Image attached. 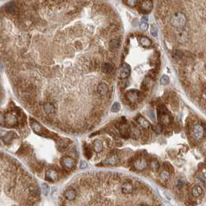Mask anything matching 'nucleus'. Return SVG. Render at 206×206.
Masks as SVG:
<instances>
[{"label":"nucleus","mask_w":206,"mask_h":206,"mask_svg":"<svg viewBox=\"0 0 206 206\" xmlns=\"http://www.w3.org/2000/svg\"><path fill=\"white\" fill-rule=\"evenodd\" d=\"M110 15L88 0H12L0 7V57L16 63L85 60L96 25Z\"/></svg>","instance_id":"f257e3e1"},{"label":"nucleus","mask_w":206,"mask_h":206,"mask_svg":"<svg viewBox=\"0 0 206 206\" xmlns=\"http://www.w3.org/2000/svg\"><path fill=\"white\" fill-rule=\"evenodd\" d=\"M171 25L176 28H182L186 25L187 18L184 13H175L173 14L170 19Z\"/></svg>","instance_id":"f03ea898"},{"label":"nucleus","mask_w":206,"mask_h":206,"mask_svg":"<svg viewBox=\"0 0 206 206\" xmlns=\"http://www.w3.org/2000/svg\"><path fill=\"white\" fill-rule=\"evenodd\" d=\"M192 132L195 139L197 140H201L205 136V129L200 124H196L192 127Z\"/></svg>","instance_id":"7ed1b4c3"},{"label":"nucleus","mask_w":206,"mask_h":206,"mask_svg":"<svg viewBox=\"0 0 206 206\" xmlns=\"http://www.w3.org/2000/svg\"><path fill=\"white\" fill-rule=\"evenodd\" d=\"M139 91L137 90L133 89V90H129L127 91L126 94V97L129 102H131V103H135L139 100Z\"/></svg>","instance_id":"20e7f679"},{"label":"nucleus","mask_w":206,"mask_h":206,"mask_svg":"<svg viewBox=\"0 0 206 206\" xmlns=\"http://www.w3.org/2000/svg\"><path fill=\"white\" fill-rule=\"evenodd\" d=\"M153 9V3L151 0H143L139 6V10L143 13H148Z\"/></svg>","instance_id":"39448f33"},{"label":"nucleus","mask_w":206,"mask_h":206,"mask_svg":"<svg viewBox=\"0 0 206 206\" xmlns=\"http://www.w3.org/2000/svg\"><path fill=\"white\" fill-rule=\"evenodd\" d=\"M43 109L44 113L48 115H54L56 113V107L55 105L51 102H45L43 103Z\"/></svg>","instance_id":"423d86ee"},{"label":"nucleus","mask_w":206,"mask_h":206,"mask_svg":"<svg viewBox=\"0 0 206 206\" xmlns=\"http://www.w3.org/2000/svg\"><path fill=\"white\" fill-rule=\"evenodd\" d=\"M147 166V161H146L143 157L137 158L133 163L134 168L137 170V171H143V170L146 169Z\"/></svg>","instance_id":"0eeeda50"},{"label":"nucleus","mask_w":206,"mask_h":206,"mask_svg":"<svg viewBox=\"0 0 206 206\" xmlns=\"http://www.w3.org/2000/svg\"><path fill=\"white\" fill-rule=\"evenodd\" d=\"M119 129L121 136L124 138H128L130 136L131 131L129 129V127L128 126H126L125 123H119Z\"/></svg>","instance_id":"6e6552de"},{"label":"nucleus","mask_w":206,"mask_h":206,"mask_svg":"<svg viewBox=\"0 0 206 206\" xmlns=\"http://www.w3.org/2000/svg\"><path fill=\"white\" fill-rule=\"evenodd\" d=\"M131 72V69L130 67L128 64H123L121 67V71H120V78L122 79H126V78H128L129 75Z\"/></svg>","instance_id":"1a4fd4ad"},{"label":"nucleus","mask_w":206,"mask_h":206,"mask_svg":"<svg viewBox=\"0 0 206 206\" xmlns=\"http://www.w3.org/2000/svg\"><path fill=\"white\" fill-rule=\"evenodd\" d=\"M61 163L64 168L67 169V170H71L73 168V167H74L75 161H74L72 158L68 157H64L61 159Z\"/></svg>","instance_id":"9d476101"},{"label":"nucleus","mask_w":206,"mask_h":206,"mask_svg":"<svg viewBox=\"0 0 206 206\" xmlns=\"http://www.w3.org/2000/svg\"><path fill=\"white\" fill-rule=\"evenodd\" d=\"M58 173L55 170H48L46 172V179L51 182H54L58 179Z\"/></svg>","instance_id":"9b49d317"},{"label":"nucleus","mask_w":206,"mask_h":206,"mask_svg":"<svg viewBox=\"0 0 206 206\" xmlns=\"http://www.w3.org/2000/svg\"><path fill=\"white\" fill-rule=\"evenodd\" d=\"M17 123V119L16 116L12 114H6L5 115V125L8 126V127L13 126Z\"/></svg>","instance_id":"f8f14e48"},{"label":"nucleus","mask_w":206,"mask_h":206,"mask_svg":"<svg viewBox=\"0 0 206 206\" xmlns=\"http://www.w3.org/2000/svg\"><path fill=\"white\" fill-rule=\"evenodd\" d=\"M121 189H122L123 194L129 195V194H131L133 191V185L131 182L126 181L123 184Z\"/></svg>","instance_id":"ddd939ff"},{"label":"nucleus","mask_w":206,"mask_h":206,"mask_svg":"<svg viewBox=\"0 0 206 206\" xmlns=\"http://www.w3.org/2000/svg\"><path fill=\"white\" fill-rule=\"evenodd\" d=\"M97 92L99 95H105L109 92V86L105 83H100L97 87Z\"/></svg>","instance_id":"4468645a"},{"label":"nucleus","mask_w":206,"mask_h":206,"mask_svg":"<svg viewBox=\"0 0 206 206\" xmlns=\"http://www.w3.org/2000/svg\"><path fill=\"white\" fill-rule=\"evenodd\" d=\"M120 46V40L118 38H113L109 42V49L111 51H113L119 48Z\"/></svg>","instance_id":"2eb2a0df"},{"label":"nucleus","mask_w":206,"mask_h":206,"mask_svg":"<svg viewBox=\"0 0 206 206\" xmlns=\"http://www.w3.org/2000/svg\"><path fill=\"white\" fill-rule=\"evenodd\" d=\"M101 70L104 74L109 75L113 71V65L109 62H105L101 65Z\"/></svg>","instance_id":"dca6fc26"},{"label":"nucleus","mask_w":206,"mask_h":206,"mask_svg":"<svg viewBox=\"0 0 206 206\" xmlns=\"http://www.w3.org/2000/svg\"><path fill=\"white\" fill-rule=\"evenodd\" d=\"M64 196L68 201H73L77 197V192L75 189H67L64 192Z\"/></svg>","instance_id":"f3484780"},{"label":"nucleus","mask_w":206,"mask_h":206,"mask_svg":"<svg viewBox=\"0 0 206 206\" xmlns=\"http://www.w3.org/2000/svg\"><path fill=\"white\" fill-rule=\"evenodd\" d=\"M93 149L96 153H100L103 150V143L100 139H95L93 142Z\"/></svg>","instance_id":"a211bd4d"},{"label":"nucleus","mask_w":206,"mask_h":206,"mask_svg":"<svg viewBox=\"0 0 206 206\" xmlns=\"http://www.w3.org/2000/svg\"><path fill=\"white\" fill-rule=\"evenodd\" d=\"M137 122H138V123H139L140 126H142L143 128L148 129L150 127V123H149L146 119L142 117V116L138 117V119H137Z\"/></svg>","instance_id":"6ab92c4d"},{"label":"nucleus","mask_w":206,"mask_h":206,"mask_svg":"<svg viewBox=\"0 0 206 206\" xmlns=\"http://www.w3.org/2000/svg\"><path fill=\"white\" fill-rule=\"evenodd\" d=\"M192 195L194 197H195V198H198L199 196H201L202 195V193H203V190H202V188H201L200 186H195V187H194L192 188Z\"/></svg>","instance_id":"aec40b11"},{"label":"nucleus","mask_w":206,"mask_h":206,"mask_svg":"<svg viewBox=\"0 0 206 206\" xmlns=\"http://www.w3.org/2000/svg\"><path fill=\"white\" fill-rule=\"evenodd\" d=\"M139 43L144 47H149L151 45L150 40L148 37H143L140 38L139 39Z\"/></svg>","instance_id":"412c9836"},{"label":"nucleus","mask_w":206,"mask_h":206,"mask_svg":"<svg viewBox=\"0 0 206 206\" xmlns=\"http://www.w3.org/2000/svg\"><path fill=\"white\" fill-rule=\"evenodd\" d=\"M131 133L133 134V137L134 138H137V137H139L140 136V133H141V130L139 129L137 126L136 125H133V126H132V129H131Z\"/></svg>","instance_id":"4be33fe9"},{"label":"nucleus","mask_w":206,"mask_h":206,"mask_svg":"<svg viewBox=\"0 0 206 206\" xmlns=\"http://www.w3.org/2000/svg\"><path fill=\"white\" fill-rule=\"evenodd\" d=\"M166 114H169L167 109L163 105H159L157 108V115H166Z\"/></svg>","instance_id":"5701e85b"},{"label":"nucleus","mask_w":206,"mask_h":206,"mask_svg":"<svg viewBox=\"0 0 206 206\" xmlns=\"http://www.w3.org/2000/svg\"><path fill=\"white\" fill-rule=\"evenodd\" d=\"M150 169L153 171H157L159 167H160V163H158L157 161L156 160H153V161H150Z\"/></svg>","instance_id":"b1692460"},{"label":"nucleus","mask_w":206,"mask_h":206,"mask_svg":"<svg viewBox=\"0 0 206 206\" xmlns=\"http://www.w3.org/2000/svg\"><path fill=\"white\" fill-rule=\"evenodd\" d=\"M172 56H173V57H174V59H176V60H181V59L183 57V56H184V54H183L182 51L176 50V51H174V52H173Z\"/></svg>","instance_id":"393cba45"},{"label":"nucleus","mask_w":206,"mask_h":206,"mask_svg":"<svg viewBox=\"0 0 206 206\" xmlns=\"http://www.w3.org/2000/svg\"><path fill=\"white\" fill-rule=\"evenodd\" d=\"M169 177H170L169 172L167 171H163L160 174V180H161L162 182L167 181L169 179Z\"/></svg>","instance_id":"a878e982"},{"label":"nucleus","mask_w":206,"mask_h":206,"mask_svg":"<svg viewBox=\"0 0 206 206\" xmlns=\"http://www.w3.org/2000/svg\"><path fill=\"white\" fill-rule=\"evenodd\" d=\"M163 167H164V169L166 170L167 171H168L169 173H174V167L172 166L171 163L169 162H165L164 164H163Z\"/></svg>","instance_id":"bb28decb"},{"label":"nucleus","mask_w":206,"mask_h":206,"mask_svg":"<svg viewBox=\"0 0 206 206\" xmlns=\"http://www.w3.org/2000/svg\"><path fill=\"white\" fill-rule=\"evenodd\" d=\"M157 33H158V28L156 27L155 25H152L150 27V33L152 35L153 37H157Z\"/></svg>","instance_id":"cd10ccee"},{"label":"nucleus","mask_w":206,"mask_h":206,"mask_svg":"<svg viewBox=\"0 0 206 206\" xmlns=\"http://www.w3.org/2000/svg\"><path fill=\"white\" fill-rule=\"evenodd\" d=\"M152 129L153 131H154L155 133H161L162 130H163V127H162V125L159 124V125H155V126H152Z\"/></svg>","instance_id":"c85d7f7f"},{"label":"nucleus","mask_w":206,"mask_h":206,"mask_svg":"<svg viewBox=\"0 0 206 206\" xmlns=\"http://www.w3.org/2000/svg\"><path fill=\"white\" fill-rule=\"evenodd\" d=\"M120 110V104L119 102H115L113 105L112 106V109L111 111L113 113H118L119 111Z\"/></svg>","instance_id":"c756f323"},{"label":"nucleus","mask_w":206,"mask_h":206,"mask_svg":"<svg viewBox=\"0 0 206 206\" xmlns=\"http://www.w3.org/2000/svg\"><path fill=\"white\" fill-rule=\"evenodd\" d=\"M161 83L162 84V85H167V84L169 83V78L167 75H164L161 77Z\"/></svg>","instance_id":"7c9ffc66"},{"label":"nucleus","mask_w":206,"mask_h":206,"mask_svg":"<svg viewBox=\"0 0 206 206\" xmlns=\"http://www.w3.org/2000/svg\"><path fill=\"white\" fill-rule=\"evenodd\" d=\"M107 162L109 163V164H115V163H116L118 162V157L115 155L113 156V157H111L108 159Z\"/></svg>","instance_id":"2f4dec72"},{"label":"nucleus","mask_w":206,"mask_h":206,"mask_svg":"<svg viewBox=\"0 0 206 206\" xmlns=\"http://www.w3.org/2000/svg\"><path fill=\"white\" fill-rule=\"evenodd\" d=\"M85 156L88 159H90L92 156V153H91V150L89 149V147L88 146H85Z\"/></svg>","instance_id":"473e14b6"},{"label":"nucleus","mask_w":206,"mask_h":206,"mask_svg":"<svg viewBox=\"0 0 206 206\" xmlns=\"http://www.w3.org/2000/svg\"><path fill=\"white\" fill-rule=\"evenodd\" d=\"M126 3H127V5H129V6L133 7L135 5H137V0H126Z\"/></svg>","instance_id":"72a5a7b5"},{"label":"nucleus","mask_w":206,"mask_h":206,"mask_svg":"<svg viewBox=\"0 0 206 206\" xmlns=\"http://www.w3.org/2000/svg\"><path fill=\"white\" fill-rule=\"evenodd\" d=\"M139 27L142 30H147L148 29V24H147V22H142L139 25Z\"/></svg>","instance_id":"f704fd0d"},{"label":"nucleus","mask_w":206,"mask_h":206,"mask_svg":"<svg viewBox=\"0 0 206 206\" xmlns=\"http://www.w3.org/2000/svg\"><path fill=\"white\" fill-rule=\"evenodd\" d=\"M42 187H43V193H44V195H47V194L49 193L48 185H47V184H43V185H42Z\"/></svg>","instance_id":"c9c22d12"},{"label":"nucleus","mask_w":206,"mask_h":206,"mask_svg":"<svg viewBox=\"0 0 206 206\" xmlns=\"http://www.w3.org/2000/svg\"><path fill=\"white\" fill-rule=\"evenodd\" d=\"M5 125V115L0 113V126Z\"/></svg>","instance_id":"e433bc0d"},{"label":"nucleus","mask_w":206,"mask_h":206,"mask_svg":"<svg viewBox=\"0 0 206 206\" xmlns=\"http://www.w3.org/2000/svg\"><path fill=\"white\" fill-rule=\"evenodd\" d=\"M149 75H150V77L151 78H155V76L157 75V72H156V70L153 69V70H150V71H149Z\"/></svg>","instance_id":"4c0bfd02"},{"label":"nucleus","mask_w":206,"mask_h":206,"mask_svg":"<svg viewBox=\"0 0 206 206\" xmlns=\"http://www.w3.org/2000/svg\"><path fill=\"white\" fill-rule=\"evenodd\" d=\"M148 115H149V117H150L152 120H155V114H154V113L153 112L152 110H150V111L148 112Z\"/></svg>","instance_id":"58836bf2"},{"label":"nucleus","mask_w":206,"mask_h":206,"mask_svg":"<svg viewBox=\"0 0 206 206\" xmlns=\"http://www.w3.org/2000/svg\"><path fill=\"white\" fill-rule=\"evenodd\" d=\"M87 163H86V162H85V161H81L80 163V168L81 169H85L87 167Z\"/></svg>","instance_id":"ea45409f"},{"label":"nucleus","mask_w":206,"mask_h":206,"mask_svg":"<svg viewBox=\"0 0 206 206\" xmlns=\"http://www.w3.org/2000/svg\"><path fill=\"white\" fill-rule=\"evenodd\" d=\"M198 180H199V181H201L202 182V183H203L204 185H206V181H205V180L203 179V178H202L201 177H198Z\"/></svg>","instance_id":"a19ab883"},{"label":"nucleus","mask_w":206,"mask_h":206,"mask_svg":"<svg viewBox=\"0 0 206 206\" xmlns=\"http://www.w3.org/2000/svg\"><path fill=\"white\" fill-rule=\"evenodd\" d=\"M201 173L203 174V176L205 177H206V168L202 169V170H201Z\"/></svg>","instance_id":"79ce46f5"},{"label":"nucleus","mask_w":206,"mask_h":206,"mask_svg":"<svg viewBox=\"0 0 206 206\" xmlns=\"http://www.w3.org/2000/svg\"><path fill=\"white\" fill-rule=\"evenodd\" d=\"M184 185V182L182 181H178V184H177V186L179 187H182V185Z\"/></svg>","instance_id":"37998d69"},{"label":"nucleus","mask_w":206,"mask_h":206,"mask_svg":"<svg viewBox=\"0 0 206 206\" xmlns=\"http://www.w3.org/2000/svg\"><path fill=\"white\" fill-rule=\"evenodd\" d=\"M147 16H143L142 18V22H147Z\"/></svg>","instance_id":"c03bdc74"}]
</instances>
